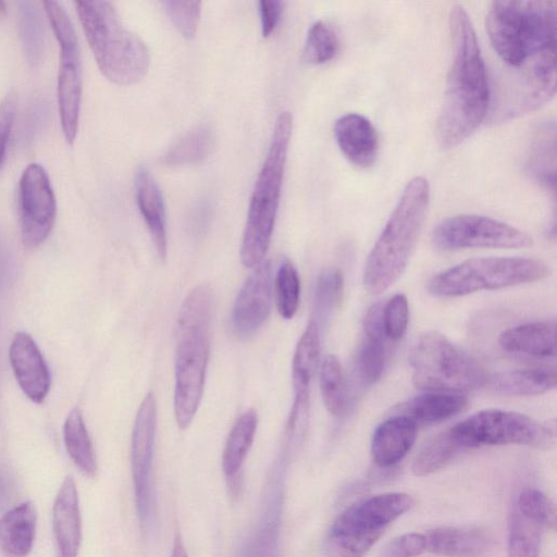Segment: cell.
<instances>
[{
	"label": "cell",
	"instance_id": "41",
	"mask_svg": "<svg viewBox=\"0 0 557 557\" xmlns=\"http://www.w3.org/2000/svg\"><path fill=\"white\" fill-rule=\"evenodd\" d=\"M164 10L177 32L186 39L197 33L201 14L199 1H164Z\"/></svg>",
	"mask_w": 557,
	"mask_h": 557
},
{
	"label": "cell",
	"instance_id": "2",
	"mask_svg": "<svg viewBox=\"0 0 557 557\" xmlns=\"http://www.w3.org/2000/svg\"><path fill=\"white\" fill-rule=\"evenodd\" d=\"M485 25L491 46L507 65V73L523 71L556 55V1H494Z\"/></svg>",
	"mask_w": 557,
	"mask_h": 557
},
{
	"label": "cell",
	"instance_id": "27",
	"mask_svg": "<svg viewBox=\"0 0 557 557\" xmlns=\"http://www.w3.org/2000/svg\"><path fill=\"white\" fill-rule=\"evenodd\" d=\"M320 357V327L310 320L301 334L292 361V383L294 394H310V385L315 374Z\"/></svg>",
	"mask_w": 557,
	"mask_h": 557
},
{
	"label": "cell",
	"instance_id": "13",
	"mask_svg": "<svg viewBox=\"0 0 557 557\" xmlns=\"http://www.w3.org/2000/svg\"><path fill=\"white\" fill-rule=\"evenodd\" d=\"M17 203L22 242L26 247H38L49 236L57 213L53 188L41 165L33 163L23 171Z\"/></svg>",
	"mask_w": 557,
	"mask_h": 557
},
{
	"label": "cell",
	"instance_id": "28",
	"mask_svg": "<svg viewBox=\"0 0 557 557\" xmlns=\"http://www.w3.org/2000/svg\"><path fill=\"white\" fill-rule=\"evenodd\" d=\"M255 410L243 412L235 421L222 454V470L226 480L239 475L257 431Z\"/></svg>",
	"mask_w": 557,
	"mask_h": 557
},
{
	"label": "cell",
	"instance_id": "17",
	"mask_svg": "<svg viewBox=\"0 0 557 557\" xmlns=\"http://www.w3.org/2000/svg\"><path fill=\"white\" fill-rule=\"evenodd\" d=\"M382 302L373 304L363 320L362 339L357 352V370L364 385L375 384L388 360V338L382 322Z\"/></svg>",
	"mask_w": 557,
	"mask_h": 557
},
{
	"label": "cell",
	"instance_id": "33",
	"mask_svg": "<svg viewBox=\"0 0 557 557\" xmlns=\"http://www.w3.org/2000/svg\"><path fill=\"white\" fill-rule=\"evenodd\" d=\"M18 34L27 62L38 66L45 54V30L40 12L32 1L18 2Z\"/></svg>",
	"mask_w": 557,
	"mask_h": 557
},
{
	"label": "cell",
	"instance_id": "42",
	"mask_svg": "<svg viewBox=\"0 0 557 557\" xmlns=\"http://www.w3.org/2000/svg\"><path fill=\"white\" fill-rule=\"evenodd\" d=\"M426 549V536L406 533L389 541L382 550L384 557H416Z\"/></svg>",
	"mask_w": 557,
	"mask_h": 557
},
{
	"label": "cell",
	"instance_id": "12",
	"mask_svg": "<svg viewBox=\"0 0 557 557\" xmlns=\"http://www.w3.org/2000/svg\"><path fill=\"white\" fill-rule=\"evenodd\" d=\"M432 242L444 250L519 249L531 246L533 239L528 233L505 222L478 214H459L441 221L432 232Z\"/></svg>",
	"mask_w": 557,
	"mask_h": 557
},
{
	"label": "cell",
	"instance_id": "23",
	"mask_svg": "<svg viewBox=\"0 0 557 557\" xmlns=\"http://www.w3.org/2000/svg\"><path fill=\"white\" fill-rule=\"evenodd\" d=\"M37 528V512L32 502L7 510L0 518V552L7 557H27Z\"/></svg>",
	"mask_w": 557,
	"mask_h": 557
},
{
	"label": "cell",
	"instance_id": "3",
	"mask_svg": "<svg viewBox=\"0 0 557 557\" xmlns=\"http://www.w3.org/2000/svg\"><path fill=\"white\" fill-rule=\"evenodd\" d=\"M213 297L201 284L185 297L177 318L174 414L181 429L191 423L200 405L211 346Z\"/></svg>",
	"mask_w": 557,
	"mask_h": 557
},
{
	"label": "cell",
	"instance_id": "43",
	"mask_svg": "<svg viewBox=\"0 0 557 557\" xmlns=\"http://www.w3.org/2000/svg\"><path fill=\"white\" fill-rule=\"evenodd\" d=\"M16 110L15 95L10 92L0 102V165L2 164Z\"/></svg>",
	"mask_w": 557,
	"mask_h": 557
},
{
	"label": "cell",
	"instance_id": "16",
	"mask_svg": "<svg viewBox=\"0 0 557 557\" xmlns=\"http://www.w3.org/2000/svg\"><path fill=\"white\" fill-rule=\"evenodd\" d=\"M9 357L15 379L23 393L40 404L50 388V372L45 358L32 336L25 332L14 335Z\"/></svg>",
	"mask_w": 557,
	"mask_h": 557
},
{
	"label": "cell",
	"instance_id": "4",
	"mask_svg": "<svg viewBox=\"0 0 557 557\" xmlns=\"http://www.w3.org/2000/svg\"><path fill=\"white\" fill-rule=\"evenodd\" d=\"M430 203L426 178L416 176L404 188L364 263L362 284L371 295L389 288L405 272Z\"/></svg>",
	"mask_w": 557,
	"mask_h": 557
},
{
	"label": "cell",
	"instance_id": "18",
	"mask_svg": "<svg viewBox=\"0 0 557 557\" xmlns=\"http://www.w3.org/2000/svg\"><path fill=\"white\" fill-rule=\"evenodd\" d=\"M52 527L58 557H77L82 540L78 494L72 476L65 478L55 496Z\"/></svg>",
	"mask_w": 557,
	"mask_h": 557
},
{
	"label": "cell",
	"instance_id": "15",
	"mask_svg": "<svg viewBox=\"0 0 557 557\" xmlns=\"http://www.w3.org/2000/svg\"><path fill=\"white\" fill-rule=\"evenodd\" d=\"M247 277L234 302L231 327L238 338L255 334L268 319L272 305L273 274L270 260H263Z\"/></svg>",
	"mask_w": 557,
	"mask_h": 557
},
{
	"label": "cell",
	"instance_id": "24",
	"mask_svg": "<svg viewBox=\"0 0 557 557\" xmlns=\"http://www.w3.org/2000/svg\"><path fill=\"white\" fill-rule=\"evenodd\" d=\"M467 405V398L460 394L429 392L394 406L391 412L406 416L417 424L434 423L463 411Z\"/></svg>",
	"mask_w": 557,
	"mask_h": 557
},
{
	"label": "cell",
	"instance_id": "35",
	"mask_svg": "<svg viewBox=\"0 0 557 557\" xmlns=\"http://www.w3.org/2000/svg\"><path fill=\"white\" fill-rule=\"evenodd\" d=\"M212 143L211 129L201 125L182 136L162 157L166 165H186L206 158Z\"/></svg>",
	"mask_w": 557,
	"mask_h": 557
},
{
	"label": "cell",
	"instance_id": "5",
	"mask_svg": "<svg viewBox=\"0 0 557 557\" xmlns=\"http://www.w3.org/2000/svg\"><path fill=\"white\" fill-rule=\"evenodd\" d=\"M75 7L101 73L117 85L140 82L150 66L149 50L115 7L109 1H76Z\"/></svg>",
	"mask_w": 557,
	"mask_h": 557
},
{
	"label": "cell",
	"instance_id": "6",
	"mask_svg": "<svg viewBox=\"0 0 557 557\" xmlns=\"http://www.w3.org/2000/svg\"><path fill=\"white\" fill-rule=\"evenodd\" d=\"M293 116L282 112L276 119L271 144L255 183L240 244V260L256 268L269 249L280 205Z\"/></svg>",
	"mask_w": 557,
	"mask_h": 557
},
{
	"label": "cell",
	"instance_id": "26",
	"mask_svg": "<svg viewBox=\"0 0 557 557\" xmlns=\"http://www.w3.org/2000/svg\"><path fill=\"white\" fill-rule=\"evenodd\" d=\"M556 380L555 369L534 368L499 372L488 377L487 383L498 394L533 396L554 389Z\"/></svg>",
	"mask_w": 557,
	"mask_h": 557
},
{
	"label": "cell",
	"instance_id": "32",
	"mask_svg": "<svg viewBox=\"0 0 557 557\" xmlns=\"http://www.w3.org/2000/svg\"><path fill=\"white\" fill-rule=\"evenodd\" d=\"M320 389L327 411L344 417L349 409V399L343 369L338 358L327 355L321 364Z\"/></svg>",
	"mask_w": 557,
	"mask_h": 557
},
{
	"label": "cell",
	"instance_id": "34",
	"mask_svg": "<svg viewBox=\"0 0 557 557\" xmlns=\"http://www.w3.org/2000/svg\"><path fill=\"white\" fill-rule=\"evenodd\" d=\"M344 295V277L341 270L330 268L318 277L313 297V320L319 327L324 325L338 309Z\"/></svg>",
	"mask_w": 557,
	"mask_h": 557
},
{
	"label": "cell",
	"instance_id": "1",
	"mask_svg": "<svg viewBox=\"0 0 557 557\" xmlns=\"http://www.w3.org/2000/svg\"><path fill=\"white\" fill-rule=\"evenodd\" d=\"M448 25L451 59L435 131L444 150L466 140L485 120L492 102L486 65L473 24L462 5L451 8Z\"/></svg>",
	"mask_w": 557,
	"mask_h": 557
},
{
	"label": "cell",
	"instance_id": "11",
	"mask_svg": "<svg viewBox=\"0 0 557 557\" xmlns=\"http://www.w3.org/2000/svg\"><path fill=\"white\" fill-rule=\"evenodd\" d=\"M60 49L58 104L64 136L72 143L77 133L82 100L81 53L75 28L57 1L44 2Z\"/></svg>",
	"mask_w": 557,
	"mask_h": 557
},
{
	"label": "cell",
	"instance_id": "31",
	"mask_svg": "<svg viewBox=\"0 0 557 557\" xmlns=\"http://www.w3.org/2000/svg\"><path fill=\"white\" fill-rule=\"evenodd\" d=\"M465 450L450 429L431 438L420 450L412 463V472L417 476L434 473Z\"/></svg>",
	"mask_w": 557,
	"mask_h": 557
},
{
	"label": "cell",
	"instance_id": "30",
	"mask_svg": "<svg viewBox=\"0 0 557 557\" xmlns=\"http://www.w3.org/2000/svg\"><path fill=\"white\" fill-rule=\"evenodd\" d=\"M555 124L544 123L535 132L528 168L533 177L555 194Z\"/></svg>",
	"mask_w": 557,
	"mask_h": 557
},
{
	"label": "cell",
	"instance_id": "20",
	"mask_svg": "<svg viewBox=\"0 0 557 557\" xmlns=\"http://www.w3.org/2000/svg\"><path fill=\"white\" fill-rule=\"evenodd\" d=\"M418 434V424L406 416L391 414L374 430L371 454L383 468L398 463L411 449Z\"/></svg>",
	"mask_w": 557,
	"mask_h": 557
},
{
	"label": "cell",
	"instance_id": "7",
	"mask_svg": "<svg viewBox=\"0 0 557 557\" xmlns=\"http://www.w3.org/2000/svg\"><path fill=\"white\" fill-rule=\"evenodd\" d=\"M409 360L412 384L428 392L459 394L476 389L488 380L475 359L435 331L422 333L416 339Z\"/></svg>",
	"mask_w": 557,
	"mask_h": 557
},
{
	"label": "cell",
	"instance_id": "19",
	"mask_svg": "<svg viewBox=\"0 0 557 557\" xmlns=\"http://www.w3.org/2000/svg\"><path fill=\"white\" fill-rule=\"evenodd\" d=\"M334 136L341 151L354 165L368 168L375 162L379 137L366 116L358 113L342 115L335 122Z\"/></svg>",
	"mask_w": 557,
	"mask_h": 557
},
{
	"label": "cell",
	"instance_id": "8",
	"mask_svg": "<svg viewBox=\"0 0 557 557\" xmlns=\"http://www.w3.org/2000/svg\"><path fill=\"white\" fill-rule=\"evenodd\" d=\"M549 275V267L535 258H472L435 274L426 287L430 294L448 298L533 283Z\"/></svg>",
	"mask_w": 557,
	"mask_h": 557
},
{
	"label": "cell",
	"instance_id": "38",
	"mask_svg": "<svg viewBox=\"0 0 557 557\" xmlns=\"http://www.w3.org/2000/svg\"><path fill=\"white\" fill-rule=\"evenodd\" d=\"M540 528L513 509L509 525L508 557H539Z\"/></svg>",
	"mask_w": 557,
	"mask_h": 557
},
{
	"label": "cell",
	"instance_id": "10",
	"mask_svg": "<svg viewBox=\"0 0 557 557\" xmlns=\"http://www.w3.org/2000/svg\"><path fill=\"white\" fill-rule=\"evenodd\" d=\"M412 504L410 495L399 492L369 497L345 509L334 521L327 537L346 553L364 555L386 527Z\"/></svg>",
	"mask_w": 557,
	"mask_h": 557
},
{
	"label": "cell",
	"instance_id": "45",
	"mask_svg": "<svg viewBox=\"0 0 557 557\" xmlns=\"http://www.w3.org/2000/svg\"><path fill=\"white\" fill-rule=\"evenodd\" d=\"M17 493V486L12 473L0 465V511L12 508Z\"/></svg>",
	"mask_w": 557,
	"mask_h": 557
},
{
	"label": "cell",
	"instance_id": "21",
	"mask_svg": "<svg viewBox=\"0 0 557 557\" xmlns=\"http://www.w3.org/2000/svg\"><path fill=\"white\" fill-rule=\"evenodd\" d=\"M498 344L503 350L536 358L556 355L555 319L528 322L500 333Z\"/></svg>",
	"mask_w": 557,
	"mask_h": 557
},
{
	"label": "cell",
	"instance_id": "46",
	"mask_svg": "<svg viewBox=\"0 0 557 557\" xmlns=\"http://www.w3.org/2000/svg\"><path fill=\"white\" fill-rule=\"evenodd\" d=\"M4 10H5L4 2L0 1V16L3 14Z\"/></svg>",
	"mask_w": 557,
	"mask_h": 557
},
{
	"label": "cell",
	"instance_id": "29",
	"mask_svg": "<svg viewBox=\"0 0 557 557\" xmlns=\"http://www.w3.org/2000/svg\"><path fill=\"white\" fill-rule=\"evenodd\" d=\"M63 438L66 451L75 466L85 475L94 476L97 472L96 455L78 408L69 413L64 422Z\"/></svg>",
	"mask_w": 557,
	"mask_h": 557
},
{
	"label": "cell",
	"instance_id": "9",
	"mask_svg": "<svg viewBox=\"0 0 557 557\" xmlns=\"http://www.w3.org/2000/svg\"><path fill=\"white\" fill-rule=\"evenodd\" d=\"M463 449L492 445H525L549 448L555 444L554 421L540 422L527 414L485 409L450 428Z\"/></svg>",
	"mask_w": 557,
	"mask_h": 557
},
{
	"label": "cell",
	"instance_id": "44",
	"mask_svg": "<svg viewBox=\"0 0 557 557\" xmlns=\"http://www.w3.org/2000/svg\"><path fill=\"white\" fill-rule=\"evenodd\" d=\"M261 33L268 38L275 30L283 12V2L278 0H262L259 2Z\"/></svg>",
	"mask_w": 557,
	"mask_h": 557
},
{
	"label": "cell",
	"instance_id": "36",
	"mask_svg": "<svg viewBox=\"0 0 557 557\" xmlns=\"http://www.w3.org/2000/svg\"><path fill=\"white\" fill-rule=\"evenodd\" d=\"M275 305L280 315L292 319L300 299V280L297 269L289 260H284L273 278Z\"/></svg>",
	"mask_w": 557,
	"mask_h": 557
},
{
	"label": "cell",
	"instance_id": "25",
	"mask_svg": "<svg viewBox=\"0 0 557 557\" xmlns=\"http://www.w3.org/2000/svg\"><path fill=\"white\" fill-rule=\"evenodd\" d=\"M490 546V539L479 529L443 527L426 536V549L446 557H479Z\"/></svg>",
	"mask_w": 557,
	"mask_h": 557
},
{
	"label": "cell",
	"instance_id": "14",
	"mask_svg": "<svg viewBox=\"0 0 557 557\" xmlns=\"http://www.w3.org/2000/svg\"><path fill=\"white\" fill-rule=\"evenodd\" d=\"M156 430V400L153 394L148 393L136 413L131 450L136 509L144 528L149 524L153 508L152 460Z\"/></svg>",
	"mask_w": 557,
	"mask_h": 557
},
{
	"label": "cell",
	"instance_id": "22",
	"mask_svg": "<svg viewBox=\"0 0 557 557\" xmlns=\"http://www.w3.org/2000/svg\"><path fill=\"white\" fill-rule=\"evenodd\" d=\"M135 190L139 212L145 220L159 257L164 259L168 250L164 200L156 180L144 166L137 170Z\"/></svg>",
	"mask_w": 557,
	"mask_h": 557
},
{
	"label": "cell",
	"instance_id": "40",
	"mask_svg": "<svg viewBox=\"0 0 557 557\" xmlns=\"http://www.w3.org/2000/svg\"><path fill=\"white\" fill-rule=\"evenodd\" d=\"M408 321L409 306L406 295L396 294L383 304V329L389 342H399L405 336Z\"/></svg>",
	"mask_w": 557,
	"mask_h": 557
},
{
	"label": "cell",
	"instance_id": "39",
	"mask_svg": "<svg viewBox=\"0 0 557 557\" xmlns=\"http://www.w3.org/2000/svg\"><path fill=\"white\" fill-rule=\"evenodd\" d=\"M515 509L523 518L539 527L555 529V507L549 498L539 490H523L517 497Z\"/></svg>",
	"mask_w": 557,
	"mask_h": 557
},
{
	"label": "cell",
	"instance_id": "37",
	"mask_svg": "<svg viewBox=\"0 0 557 557\" xmlns=\"http://www.w3.org/2000/svg\"><path fill=\"white\" fill-rule=\"evenodd\" d=\"M338 37L334 27L325 21L314 22L304 47V60L310 64H323L332 60L338 51Z\"/></svg>",
	"mask_w": 557,
	"mask_h": 557
}]
</instances>
